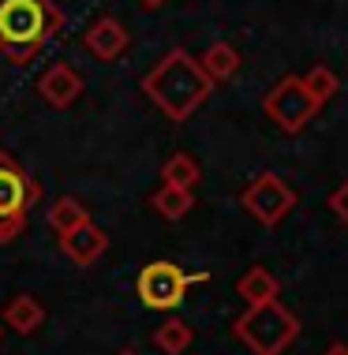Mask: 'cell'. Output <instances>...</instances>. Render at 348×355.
Returning <instances> with one entry per match:
<instances>
[{
	"label": "cell",
	"mask_w": 348,
	"mask_h": 355,
	"mask_svg": "<svg viewBox=\"0 0 348 355\" xmlns=\"http://www.w3.org/2000/svg\"><path fill=\"white\" fill-rule=\"evenodd\" d=\"M4 322H8V329H15V333H19V337H31V333L42 329V322H45V306L38 303L34 295L19 292V295H12V303H8Z\"/></svg>",
	"instance_id": "cell-11"
},
{
	"label": "cell",
	"mask_w": 348,
	"mask_h": 355,
	"mask_svg": "<svg viewBox=\"0 0 348 355\" xmlns=\"http://www.w3.org/2000/svg\"><path fill=\"white\" fill-rule=\"evenodd\" d=\"M38 198H42V187L26 176V168L12 153L0 150V243H12L26 228V214Z\"/></svg>",
	"instance_id": "cell-4"
},
{
	"label": "cell",
	"mask_w": 348,
	"mask_h": 355,
	"mask_svg": "<svg viewBox=\"0 0 348 355\" xmlns=\"http://www.w3.org/2000/svg\"><path fill=\"white\" fill-rule=\"evenodd\" d=\"M150 206L158 209L165 220H183L195 206V191H183V187H172V184H161V191L150 198Z\"/></svg>",
	"instance_id": "cell-14"
},
{
	"label": "cell",
	"mask_w": 348,
	"mask_h": 355,
	"mask_svg": "<svg viewBox=\"0 0 348 355\" xmlns=\"http://www.w3.org/2000/svg\"><path fill=\"white\" fill-rule=\"evenodd\" d=\"M139 4H142V8H161L165 0H139Z\"/></svg>",
	"instance_id": "cell-21"
},
{
	"label": "cell",
	"mask_w": 348,
	"mask_h": 355,
	"mask_svg": "<svg viewBox=\"0 0 348 355\" xmlns=\"http://www.w3.org/2000/svg\"><path fill=\"white\" fill-rule=\"evenodd\" d=\"M191 340H195V333H191V325L183 318H165L154 329V344H158L165 355H183L191 348Z\"/></svg>",
	"instance_id": "cell-15"
},
{
	"label": "cell",
	"mask_w": 348,
	"mask_h": 355,
	"mask_svg": "<svg viewBox=\"0 0 348 355\" xmlns=\"http://www.w3.org/2000/svg\"><path fill=\"white\" fill-rule=\"evenodd\" d=\"M232 333H236L255 355H281L288 344L299 337V318L285 303L270 300V303L247 306V311L232 322Z\"/></svg>",
	"instance_id": "cell-3"
},
{
	"label": "cell",
	"mask_w": 348,
	"mask_h": 355,
	"mask_svg": "<svg viewBox=\"0 0 348 355\" xmlns=\"http://www.w3.org/2000/svg\"><path fill=\"white\" fill-rule=\"evenodd\" d=\"M60 251L72 258L75 266L86 270V266H94L105 251H109V236H105L94 220H83L79 228H72V232L60 236Z\"/></svg>",
	"instance_id": "cell-9"
},
{
	"label": "cell",
	"mask_w": 348,
	"mask_h": 355,
	"mask_svg": "<svg viewBox=\"0 0 348 355\" xmlns=\"http://www.w3.org/2000/svg\"><path fill=\"white\" fill-rule=\"evenodd\" d=\"M263 109H266V116L285 131V135H299V131L318 116L322 101L307 90L304 75H285V79H277L274 86H270Z\"/></svg>",
	"instance_id": "cell-5"
},
{
	"label": "cell",
	"mask_w": 348,
	"mask_h": 355,
	"mask_svg": "<svg viewBox=\"0 0 348 355\" xmlns=\"http://www.w3.org/2000/svg\"><path fill=\"white\" fill-rule=\"evenodd\" d=\"M214 83L202 71L199 56H191L188 49H169L154 68L142 75V94L158 105L172 123H183L202 101L210 98Z\"/></svg>",
	"instance_id": "cell-1"
},
{
	"label": "cell",
	"mask_w": 348,
	"mask_h": 355,
	"mask_svg": "<svg viewBox=\"0 0 348 355\" xmlns=\"http://www.w3.org/2000/svg\"><path fill=\"white\" fill-rule=\"evenodd\" d=\"M210 273H183L176 262H150L139 270V281H135V292H139L142 306L150 311H172V306L183 303L191 284H206Z\"/></svg>",
	"instance_id": "cell-6"
},
{
	"label": "cell",
	"mask_w": 348,
	"mask_h": 355,
	"mask_svg": "<svg viewBox=\"0 0 348 355\" xmlns=\"http://www.w3.org/2000/svg\"><path fill=\"white\" fill-rule=\"evenodd\" d=\"M199 64H202V71L210 75V83H229L232 75L240 71V53H236V45H229V42H214L199 56Z\"/></svg>",
	"instance_id": "cell-13"
},
{
	"label": "cell",
	"mask_w": 348,
	"mask_h": 355,
	"mask_svg": "<svg viewBox=\"0 0 348 355\" xmlns=\"http://www.w3.org/2000/svg\"><path fill=\"white\" fill-rule=\"evenodd\" d=\"M161 180L172 187H183V191H195V184L202 180V168L191 153H172V157L161 165Z\"/></svg>",
	"instance_id": "cell-16"
},
{
	"label": "cell",
	"mask_w": 348,
	"mask_h": 355,
	"mask_svg": "<svg viewBox=\"0 0 348 355\" xmlns=\"http://www.w3.org/2000/svg\"><path fill=\"white\" fill-rule=\"evenodd\" d=\"M83 220H90V214L83 209L79 198L60 195V198H56V202L49 206V225H53L56 236H64V232H72V228H79Z\"/></svg>",
	"instance_id": "cell-17"
},
{
	"label": "cell",
	"mask_w": 348,
	"mask_h": 355,
	"mask_svg": "<svg viewBox=\"0 0 348 355\" xmlns=\"http://www.w3.org/2000/svg\"><path fill=\"white\" fill-rule=\"evenodd\" d=\"M322 355H348V344H330Z\"/></svg>",
	"instance_id": "cell-20"
},
{
	"label": "cell",
	"mask_w": 348,
	"mask_h": 355,
	"mask_svg": "<svg viewBox=\"0 0 348 355\" xmlns=\"http://www.w3.org/2000/svg\"><path fill=\"white\" fill-rule=\"evenodd\" d=\"M296 202H299L296 191L288 187L277 172H258V176L240 191V206H244L263 228H277L296 209Z\"/></svg>",
	"instance_id": "cell-7"
},
{
	"label": "cell",
	"mask_w": 348,
	"mask_h": 355,
	"mask_svg": "<svg viewBox=\"0 0 348 355\" xmlns=\"http://www.w3.org/2000/svg\"><path fill=\"white\" fill-rule=\"evenodd\" d=\"M330 209H333V217H337V220H345V225H348V180H345L341 187H333Z\"/></svg>",
	"instance_id": "cell-19"
},
{
	"label": "cell",
	"mask_w": 348,
	"mask_h": 355,
	"mask_svg": "<svg viewBox=\"0 0 348 355\" xmlns=\"http://www.w3.org/2000/svg\"><path fill=\"white\" fill-rule=\"evenodd\" d=\"M64 26L56 0H0V56L12 64H31Z\"/></svg>",
	"instance_id": "cell-2"
},
{
	"label": "cell",
	"mask_w": 348,
	"mask_h": 355,
	"mask_svg": "<svg viewBox=\"0 0 348 355\" xmlns=\"http://www.w3.org/2000/svg\"><path fill=\"white\" fill-rule=\"evenodd\" d=\"M304 83H307V90H311L322 105L337 94V75H333L330 68H326V64H315V68L304 75Z\"/></svg>",
	"instance_id": "cell-18"
},
{
	"label": "cell",
	"mask_w": 348,
	"mask_h": 355,
	"mask_svg": "<svg viewBox=\"0 0 348 355\" xmlns=\"http://www.w3.org/2000/svg\"><path fill=\"white\" fill-rule=\"evenodd\" d=\"M83 45H86V49H90L94 56H98L101 64H113V60H120V56L128 53L131 34H128V26H124L120 19L101 15V19H94V23L86 26Z\"/></svg>",
	"instance_id": "cell-8"
},
{
	"label": "cell",
	"mask_w": 348,
	"mask_h": 355,
	"mask_svg": "<svg viewBox=\"0 0 348 355\" xmlns=\"http://www.w3.org/2000/svg\"><path fill=\"white\" fill-rule=\"evenodd\" d=\"M236 292H240V300H247V306L270 303V300H277V292H281V281H277L266 266H251V270L236 281Z\"/></svg>",
	"instance_id": "cell-12"
},
{
	"label": "cell",
	"mask_w": 348,
	"mask_h": 355,
	"mask_svg": "<svg viewBox=\"0 0 348 355\" xmlns=\"http://www.w3.org/2000/svg\"><path fill=\"white\" fill-rule=\"evenodd\" d=\"M120 355H135V352H120Z\"/></svg>",
	"instance_id": "cell-22"
},
{
	"label": "cell",
	"mask_w": 348,
	"mask_h": 355,
	"mask_svg": "<svg viewBox=\"0 0 348 355\" xmlns=\"http://www.w3.org/2000/svg\"><path fill=\"white\" fill-rule=\"evenodd\" d=\"M38 94H42L53 109H67V105H75V98L83 94V75L75 71L72 64H53V68L38 79Z\"/></svg>",
	"instance_id": "cell-10"
}]
</instances>
